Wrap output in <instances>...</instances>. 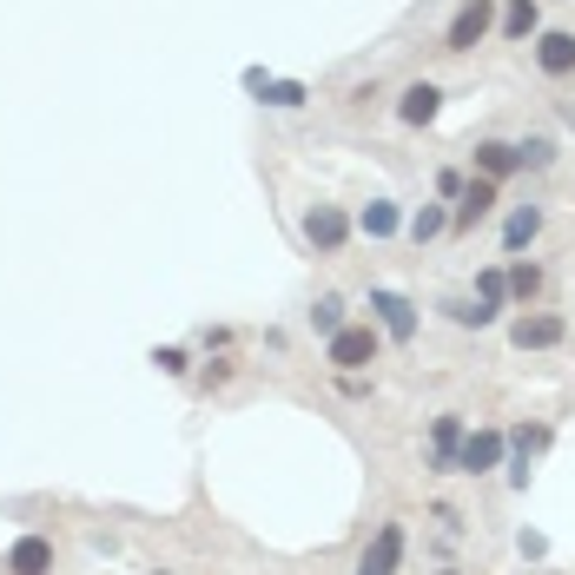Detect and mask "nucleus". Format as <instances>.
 Listing matches in <instances>:
<instances>
[{
  "label": "nucleus",
  "mask_w": 575,
  "mask_h": 575,
  "mask_svg": "<svg viewBox=\"0 0 575 575\" xmlns=\"http://www.w3.org/2000/svg\"><path fill=\"white\" fill-rule=\"evenodd\" d=\"M490 20H497V0H464L457 20L444 26V53H470V46L490 33Z\"/></svg>",
  "instance_id": "nucleus-1"
},
{
  "label": "nucleus",
  "mask_w": 575,
  "mask_h": 575,
  "mask_svg": "<svg viewBox=\"0 0 575 575\" xmlns=\"http://www.w3.org/2000/svg\"><path fill=\"white\" fill-rule=\"evenodd\" d=\"M324 358H331L338 371H364V364H377V331H371V324H344Z\"/></svg>",
  "instance_id": "nucleus-2"
},
{
  "label": "nucleus",
  "mask_w": 575,
  "mask_h": 575,
  "mask_svg": "<svg viewBox=\"0 0 575 575\" xmlns=\"http://www.w3.org/2000/svg\"><path fill=\"white\" fill-rule=\"evenodd\" d=\"M397 569H404V523H384V530L364 543L358 575H397Z\"/></svg>",
  "instance_id": "nucleus-3"
},
{
  "label": "nucleus",
  "mask_w": 575,
  "mask_h": 575,
  "mask_svg": "<svg viewBox=\"0 0 575 575\" xmlns=\"http://www.w3.org/2000/svg\"><path fill=\"white\" fill-rule=\"evenodd\" d=\"M305 238H311L318 252H338V245L351 238V219H344L338 205H311V212H305Z\"/></svg>",
  "instance_id": "nucleus-4"
},
{
  "label": "nucleus",
  "mask_w": 575,
  "mask_h": 575,
  "mask_svg": "<svg viewBox=\"0 0 575 575\" xmlns=\"http://www.w3.org/2000/svg\"><path fill=\"white\" fill-rule=\"evenodd\" d=\"M510 344H517V351H550V344H563V318L530 311V318H517V324H510Z\"/></svg>",
  "instance_id": "nucleus-5"
},
{
  "label": "nucleus",
  "mask_w": 575,
  "mask_h": 575,
  "mask_svg": "<svg viewBox=\"0 0 575 575\" xmlns=\"http://www.w3.org/2000/svg\"><path fill=\"white\" fill-rule=\"evenodd\" d=\"M497 457H503V437H497V430H477V437H464V444H457V464H450V470L483 477V470H497Z\"/></svg>",
  "instance_id": "nucleus-6"
},
{
  "label": "nucleus",
  "mask_w": 575,
  "mask_h": 575,
  "mask_svg": "<svg viewBox=\"0 0 575 575\" xmlns=\"http://www.w3.org/2000/svg\"><path fill=\"white\" fill-rule=\"evenodd\" d=\"M7 575H53V543L46 536H20L7 550Z\"/></svg>",
  "instance_id": "nucleus-7"
},
{
  "label": "nucleus",
  "mask_w": 575,
  "mask_h": 575,
  "mask_svg": "<svg viewBox=\"0 0 575 575\" xmlns=\"http://www.w3.org/2000/svg\"><path fill=\"white\" fill-rule=\"evenodd\" d=\"M536 66H543L550 79L575 73V33H563V26H556V33H543V40H536Z\"/></svg>",
  "instance_id": "nucleus-8"
},
{
  "label": "nucleus",
  "mask_w": 575,
  "mask_h": 575,
  "mask_svg": "<svg viewBox=\"0 0 575 575\" xmlns=\"http://www.w3.org/2000/svg\"><path fill=\"white\" fill-rule=\"evenodd\" d=\"M490 205H497V179H470L457 192V219L450 225H477V219H490Z\"/></svg>",
  "instance_id": "nucleus-9"
},
{
  "label": "nucleus",
  "mask_w": 575,
  "mask_h": 575,
  "mask_svg": "<svg viewBox=\"0 0 575 575\" xmlns=\"http://www.w3.org/2000/svg\"><path fill=\"white\" fill-rule=\"evenodd\" d=\"M437 106H444V93H437L430 79H417V86L404 93V106H397V119H404V126H430V119H437Z\"/></svg>",
  "instance_id": "nucleus-10"
},
{
  "label": "nucleus",
  "mask_w": 575,
  "mask_h": 575,
  "mask_svg": "<svg viewBox=\"0 0 575 575\" xmlns=\"http://www.w3.org/2000/svg\"><path fill=\"white\" fill-rule=\"evenodd\" d=\"M371 311H384V331H391V338H411V331H417V311H411V298H397V291H371Z\"/></svg>",
  "instance_id": "nucleus-11"
},
{
  "label": "nucleus",
  "mask_w": 575,
  "mask_h": 575,
  "mask_svg": "<svg viewBox=\"0 0 575 575\" xmlns=\"http://www.w3.org/2000/svg\"><path fill=\"white\" fill-rule=\"evenodd\" d=\"M503 172H517V146L483 139V146H477V179H503Z\"/></svg>",
  "instance_id": "nucleus-12"
},
{
  "label": "nucleus",
  "mask_w": 575,
  "mask_h": 575,
  "mask_svg": "<svg viewBox=\"0 0 575 575\" xmlns=\"http://www.w3.org/2000/svg\"><path fill=\"white\" fill-rule=\"evenodd\" d=\"M536 232H543V212H536V205H523V212H510V225H503V245H510V252H523Z\"/></svg>",
  "instance_id": "nucleus-13"
},
{
  "label": "nucleus",
  "mask_w": 575,
  "mask_h": 575,
  "mask_svg": "<svg viewBox=\"0 0 575 575\" xmlns=\"http://www.w3.org/2000/svg\"><path fill=\"white\" fill-rule=\"evenodd\" d=\"M457 444H464V424H457V417H437V450H430V470H450V464H457Z\"/></svg>",
  "instance_id": "nucleus-14"
},
{
  "label": "nucleus",
  "mask_w": 575,
  "mask_h": 575,
  "mask_svg": "<svg viewBox=\"0 0 575 575\" xmlns=\"http://www.w3.org/2000/svg\"><path fill=\"white\" fill-rule=\"evenodd\" d=\"M503 285H510V298H523V305H530V298H536V291H543V271H536V265H530V258H517V265H510V278H503Z\"/></svg>",
  "instance_id": "nucleus-15"
},
{
  "label": "nucleus",
  "mask_w": 575,
  "mask_h": 575,
  "mask_svg": "<svg viewBox=\"0 0 575 575\" xmlns=\"http://www.w3.org/2000/svg\"><path fill=\"white\" fill-rule=\"evenodd\" d=\"M536 33V0H510L503 13V40H530Z\"/></svg>",
  "instance_id": "nucleus-16"
},
{
  "label": "nucleus",
  "mask_w": 575,
  "mask_h": 575,
  "mask_svg": "<svg viewBox=\"0 0 575 575\" xmlns=\"http://www.w3.org/2000/svg\"><path fill=\"white\" fill-rule=\"evenodd\" d=\"M358 225H364L371 238H391V232H397V205H384V199H377V205H364V212H358Z\"/></svg>",
  "instance_id": "nucleus-17"
},
{
  "label": "nucleus",
  "mask_w": 575,
  "mask_h": 575,
  "mask_svg": "<svg viewBox=\"0 0 575 575\" xmlns=\"http://www.w3.org/2000/svg\"><path fill=\"white\" fill-rule=\"evenodd\" d=\"M311 331L338 338V331H344V298H318V305H311Z\"/></svg>",
  "instance_id": "nucleus-18"
},
{
  "label": "nucleus",
  "mask_w": 575,
  "mask_h": 575,
  "mask_svg": "<svg viewBox=\"0 0 575 575\" xmlns=\"http://www.w3.org/2000/svg\"><path fill=\"white\" fill-rule=\"evenodd\" d=\"M444 225H450V219H444V212H437V205H424V212H417V219H411V238H417V245H424V238H437V232H444Z\"/></svg>",
  "instance_id": "nucleus-19"
},
{
  "label": "nucleus",
  "mask_w": 575,
  "mask_h": 575,
  "mask_svg": "<svg viewBox=\"0 0 575 575\" xmlns=\"http://www.w3.org/2000/svg\"><path fill=\"white\" fill-rule=\"evenodd\" d=\"M477 291H483V311H497V305L510 298V285H503V271H483V285H477Z\"/></svg>",
  "instance_id": "nucleus-20"
},
{
  "label": "nucleus",
  "mask_w": 575,
  "mask_h": 575,
  "mask_svg": "<svg viewBox=\"0 0 575 575\" xmlns=\"http://www.w3.org/2000/svg\"><path fill=\"white\" fill-rule=\"evenodd\" d=\"M152 364H159L166 377H185V351H172V344H166V351H152Z\"/></svg>",
  "instance_id": "nucleus-21"
},
{
  "label": "nucleus",
  "mask_w": 575,
  "mask_h": 575,
  "mask_svg": "<svg viewBox=\"0 0 575 575\" xmlns=\"http://www.w3.org/2000/svg\"><path fill=\"white\" fill-rule=\"evenodd\" d=\"M444 575H457V569H444Z\"/></svg>",
  "instance_id": "nucleus-22"
}]
</instances>
